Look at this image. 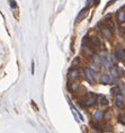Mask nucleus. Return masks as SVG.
I'll use <instances>...</instances> for the list:
<instances>
[{
	"label": "nucleus",
	"mask_w": 125,
	"mask_h": 133,
	"mask_svg": "<svg viewBox=\"0 0 125 133\" xmlns=\"http://www.w3.org/2000/svg\"><path fill=\"white\" fill-rule=\"evenodd\" d=\"M97 96H96L95 94H92V92H90L89 94V97H87L84 100L81 101L82 106H87V107H90V106H94L96 103H97Z\"/></svg>",
	"instance_id": "nucleus-1"
},
{
	"label": "nucleus",
	"mask_w": 125,
	"mask_h": 133,
	"mask_svg": "<svg viewBox=\"0 0 125 133\" xmlns=\"http://www.w3.org/2000/svg\"><path fill=\"white\" fill-rule=\"evenodd\" d=\"M99 28L100 31H102V33L104 34V36L106 38H108V40H110L112 37H113V31H112V28L108 26V25H104V24H99Z\"/></svg>",
	"instance_id": "nucleus-2"
},
{
	"label": "nucleus",
	"mask_w": 125,
	"mask_h": 133,
	"mask_svg": "<svg viewBox=\"0 0 125 133\" xmlns=\"http://www.w3.org/2000/svg\"><path fill=\"white\" fill-rule=\"evenodd\" d=\"M84 73L86 74V79L89 81V82H90V83H95V81H96V72L94 71L92 69L87 68V69H84Z\"/></svg>",
	"instance_id": "nucleus-3"
},
{
	"label": "nucleus",
	"mask_w": 125,
	"mask_h": 133,
	"mask_svg": "<svg viewBox=\"0 0 125 133\" xmlns=\"http://www.w3.org/2000/svg\"><path fill=\"white\" fill-rule=\"evenodd\" d=\"M88 10H89V7H88V6H86V7H84V8L82 9V10L79 13V15L77 16L76 23H79V22H81L82 19H84V18H86V16L88 15Z\"/></svg>",
	"instance_id": "nucleus-4"
},
{
	"label": "nucleus",
	"mask_w": 125,
	"mask_h": 133,
	"mask_svg": "<svg viewBox=\"0 0 125 133\" xmlns=\"http://www.w3.org/2000/svg\"><path fill=\"white\" fill-rule=\"evenodd\" d=\"M115 55H116V59L118 60H124L125 59V51L123 50V47L118 46L115 51Z\"/></svg>",
	"instance_id": "nucleus-5"
},
{
	"label": "nucleus",
	"mask_w": 125,
	"mask_h": 133,
	"mask_svg": "<svg viewBox=\"0 0 125 133\" xmlns=\"http://www.w3.org/2000/svg\"><path fill=\"white\" fill-rule=\"evenodd\" d=\"M92 117H94V119H95V121H97V122L102 121V119L104 118V112H102V110H100V109L95 110V112H94V114H92Z\"/></svg>",
	"instance_id": "nucleus-6"
},
{
	"label": "nucleus",
	"mask_w": 125,
	"mask_h": 133,
	"mask_svg": "<svg viewBox=\"0 0 125 133\" xmlns=\"http://www.w3.org/2000/svg\"><path fill=\"white\" fill-rule=\"evenodd\" d=\"M109 70H110V73L113 74L115 78H118V77H120L122 76V70L120 69V68H117V67H110L109 68Z\"/></svg>",
	"instance_id": "nucleus-7"
},
{
	"label": "nucleus",
	"mask_w": 125,
	"mask_h": 133,
	"mask_svg": "<svg viewBox=\"0 0 125 133\" xmlns=\"http://www.w3.org/2000/svg\"><path fill=\"white\" fill-rule=\"evenodd\" d=\"M80 73H81V71L78 69H72L70 71V74H69V78L71 79V80H74V79H77L78 77L80 76Z\"/></svg>",
	"instance_id": "nucleus-8"
},
{
	"label": "nucleus",
	"mask_w": 125,
	"mask_h": 133,
	"mask_svg": "<svg viewBox=\"0 0 125 133\" xmlns=\"http://www.w3.org/2000/svg\"><path fill=\"white\" fill-rule=\"evenodd\" d=\"M115 105L117 106V107H120V108H122L123 106H124V101H123V96L122 95H116V97H115Z\"/></svg>",
	"instance_id": "nucleus-9"
},
{
	"label": "nucleus",
	"mask_w": 125,
	"mask_h": 133,
	"mask_svg": "<svg viewBox=\"0 0 125 133\" xmlns=\"http://www.w3.org/2000/svg\"><path fill=\"white\" fill-rule=\"evenodd\" d=\"M100 60H102V65H104V67L110 68V62H109L108 56H107L106 54H102V55L100 56Z\"/></svg>",
	"instance_id": "nucleus-10"
},
{
	"label": "nucleus",
	"mask_w": 125,
	"mask_h": 133,
	"mask_svg": "<svg viewBox=\"0 0 125 133\" xmlns=\"http://www.w3.org/2000/svg\"><path fill=\"white\" fill-rule=\"evenodd\" d=\"M100 81H102V83H105V85H107V83H109L112 81L110 76H109V74H107V73H102V77H100Z\"/></svg>",
	"instance_id": "nucleus-11"
},
{
	"label": "nucleus",
	"mask_w": 125,
	"mask_h": 133,
	"mask_svg": "<svg viewBox=\"0 0 125 133\" xmlns=\"http://www.w3.org/2000/svg\"><path fill=\"white\" fill-rule=\"evenodd\" d=\"M90 41H91V44H92V45H95V46H98V47L102 46V41H100L99 38L97 37V36H92Z\"/></svg>",
	"instance_id": "nucleus-12"
},
{
	"label": "nucleus",
	"mask_w": 125,
	"mask_h": 133,
	"mask_svg": "<svg viewBox=\"0 0 125 133\" xmlns=\"http://www.w3.org/2000/svg\"><path fill=\"white\" fill-rule=\"evenodd\" d=\"M117 20L118 23H125V11H120L117 15Z\"/></svg>",
	"instance_id": "nucleus-13"
},
{
	"label": "nucleus",
	"mask_w": 125,
	"mask_h": 133,
	"mask_svg": "<svg viewBox=\"0 0 125 133\" xmlns=\"http://www.w3.org/2000/svg\"><path fill=\"white\" fill-rule=\"evenodd\" d=\"M98 99H99V101H100V104H102V106H107L108 105V98H107L106 96H99L98 97Z\"/></svg>",
	"instance_id": "nucleus-14"
},
{
	"label": "nucleus",
	"mask_w": 125,
	"mask_h": 133,
	"mask_svg": "<svg viewBox=\"0 0 125 133\" xmlns=\"http://www.w3.org/2000/svg\"><path fill=\"white\" fill-rule=\"evenodd\" d=\"M9 4H10V7H12V9H15V10L18 11V6H17V4H16L15 0H9Z\"/></svg>",
	"instance_id": "nucleus-15"
},
{
	"label": "nucleus",
	"mask_w": 125,
	"mask_h": 133,
	"mask_svg": "<svg viewBox=\"0 0 125 133\" xmlns=\"http://www.w3.org/2000/svg\"><path fill=\"white\" fill-rule=\"evenodd\" d=\"M112 92L115 95H120V92H122V89H120V87H114L113 89H112Z\"/></svg>",
	"instance_id": "nucleus-16"
},
{
	"label": "nucleus",
	"mask_w": 125,
	"mask_h": 133,
	"mask_svg": "<svg viewBox=\"0 0 125 133\" xmlns=\"http://www.w3.org/2000/svg\"><path fill=\"white\" fill-rule=\"evenodd\" d=\"M107 24H108V26L110 27L112 29L114 28V23H113V20H112V19H108V20H107Z\"/></svg>",
	"instance_id": "nucleus-17"
},
{
	"label": "nucleus",
	"mask_w": 125,
	"mask_h": 133,
	"mask_svg": "<svg viewBox=\"0 0 125 133\" xmlns=\"http://www.w3.org/2000/svg\"><path fill=\"white\" fill-rule=\"evenodd\" d=\"M79 58H76L74 59V60H73V62H72V65H73V67H76V65H77L78 64V63H79Z\"/></svg>",
	"instance_id": "nucleus-18"
},
{
	"label": "nucleus",
	"mask_w": 125,
	"mask_h": 133,
	"mask_svg": "<svg viewBox=\"0 0 125 133\" xmlns=\"http://www.w3.org/2000/svg\"><path fill=\"white\" fill-rule=\"evenodd\" d=\"M120 122L123 124H125V117L124 116H120Z\"/></svg>",
	"instance_id": "nucleus-19"
},
{
	"label": "nucleus",
	"mask_w": 125,
	"mask_h": 133,
	"mask_svg": "<svg viewBox=\"0 0 125 133\" xmlns=\"http://www.w3.org/2000/svg\"><path fill=\"white\" fill-rule=\"evenodd\" d=\"M94 4V0H88V1H87V6H91V5Z\"/></svg>",
	"instance_id": "nucleus-20"
},
{
	"label": "nucleus",
	"mask_w": 125,
	"mask_h": 133,
	"mask_svg": "<svg viewBox=\"0 0 125 133\" xmlns=\"http://www.w3.org/2000/svg\"><path fill=\"white\" fill-rule=\"evenodd\" d=\"M32 73L34 74V62L32 63Z\"/></svg>",
	"instance_id": "nucleus-21"
},
{
	"label": "nucleus",
	"mask_w": 125,
	"mask_h": 133,
	"mask_svg": "<svg viewBox=\"0 0 125 133\" xmlns=\"http://www.w3.org/2000/svg\"><path fill=\"white\" fill-rule=\"evenodd\" d=\"M98 2H99V0H94V5H95V6L98 4Z\"/></svg>",
	"instance_id": "nucleus-22"
}]
</instances>
